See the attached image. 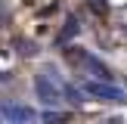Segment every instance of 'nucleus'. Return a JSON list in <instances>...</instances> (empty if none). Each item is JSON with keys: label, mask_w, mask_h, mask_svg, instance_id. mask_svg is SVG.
<instances>
[{"label": "nucleus", "mask_w": 127, "mask_h": 124, "mask_svg": "<svg viewBox=\"0 0 127 124\" xmlns=\"http://www.w3.org/2000/svg\"><path fill=\"white\" fill-rule=\"evenodd\" d=\"M62 93H65V96H68V102H74V105H81V102H84V99H81V90H74L71 84H62Z\"/></svg>", "instance_id": "nucleus-5"}, {"label": "nucleus", "mask_w": 127, "mask_h": 124, "mask_svg": "<svg viewBox=\"0 0 127 124\" xmlns=\"http://www.w3.org/2000/svg\"><path fill=\"white\" fill-rule=\"evenodd\" d=\"M0 19H3V9H0Z\"/></svg>", "instance_id": "nucleus-9"}, {"label": "nucleus", "mask_w": 127, "mask_h": 124, "mask_svg": "<svg viewBox=\"0 0 127 124\" xmlns=\"http://www.w3.org/2000/svg\"><path fill=\"white\" fill-rule=\"evenodd\" d=\"M19 47H22V53H25V56H34V53H37V47H34L31 40H22Z\"/></svg>", "instance_id": "nucleus-7"}, {"label": "nucleus", "mask_w": 127, "mask_h": 124, "mask_svg": "<svg viewBox=\"0 0 127 124\" xmlns=\"http://www.w3.org/2000/svg\"><path fill=\"white\" fill-rule=\"evenodd\" d=\"M3 109V118H9L12 124H31L34 121V109H28V105H0Z\"/></svg>", "instance_id": "nucleus-3"}, {"label": "nucleus", "mask_w": 127, "mask_h": 124, "mask_svg": "<svg viewBox=\"0 0 127 124\" xmlns=\"http://www.w3.org/2000/svg\"><path fill=\"white\" fill-rule=\"evenodd\" d=\"M0 124H3V109H0Z\"/></svg>", "instance_id": "nucleus-8"}, {"label": "nucleus", "mask_w": 127, "mask_h": 124, "mask_svg": "<svg viewBox=\"0 0 127 124\" xmlns=\"http://www.w3.org/2000/svg\"><path fill=\"white\" fill-rule=\"evenodd\" d=\"M84 93L93 96V99H99V102H118V105L127 102V90L115 87L112 81H87V84H84Z\"/></svg>", "instance_id": "nucleus-1"}, {"label": "nucleus", "mask_w": 127, "mask_h": 124, "mask_svg": "<svg viewBox=\"0 0 127 124\" xmlns=\"http://www.w3.org/2000/svg\"><path fill=\"white\" fill-rule=\"evenodd\" d=\"M78 28H81V25H78V19H74V16H68V25L62 28V34H59V43H68L74 34H78Z\"/></svg>", "instance_id": "nucleus-4"}, {"label": "nucleus", "mask_w": 127, "mask_h": 124, "mask_svg": "<svg viewBox=\"0 0 127 124\" xmlns=\"http://www.w3.org/2000/svg\"><path fill=\"white\" fill-rule=\"evenodd\" d=\"M43 124H65V115H59V112H47V115H43Z\"/></svg>", "instance_id": "nucleus-6"}, {"label": "nucleus", "mask_w": 127, "mask_h": 124, "mask_svg": "<svg viewBox=\"0 0 127 124\" xmlns=\"http://www.w3.org/2000/svg\"><path fill=\"white\" fill-rule=\"evenodd\" d=\"M34 90H37V96H40L43 105H59L62 102V81H56L50 71H43V74L34 78Z\"/></svg>", "instance_id": "nucleus-2"}]
</instances>
